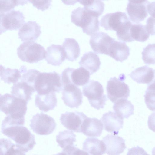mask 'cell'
I'll use <instances>...</instances> for the list:
<instances>
[{
	"label": "cell",
	"instance_id": "6da1fadb",
	"mask_svg": "<svg viewBox=\"0 0 155 155\" xmlns=\"http://www.w3.org/2000/svg\"><path fill=\"white\" fill-rule=\"evenodd\" d=\"M1 132L25 153L31 150L36 144L34 135L23 126L15 124L1 127Z\"/></svg>",
	"mask_w": 155,
	"mask_h": 155
},
{
	"label": "cell",
	"instance_id": "7a4b0ae2",
	"mask_svg": "<svg viewBox=\"0 0 155 155\" xmlns=\"http://www.w3.org/2000/svg\"><path fill=\"white\" fill-rule=\"evenodd\" d=\"M34 88L39 95L59 93L63 89L61 77L55 71L48 73L40 72L35 83Z\"/></svg>",
	"mask_w": 155,
	"mask_h": 155
},
{
	"label": "cell",
	"instance_id": "3957f363",
	"mask_svg": "<svg viewBox=\"0 0 155 155\" xmlns=\"http://www.w3.org/2000/svg\"><path fill=\"white\" fill-rule=\"evenodd\" d=\"M0 100L2 112L13 118L25 119L28 102L8 93L1 95Z\"/></svg>",
	"mask_w": 155,
	"mask_h": 155
},
{
	"label": "cell",
	"instance_id": "277c9868",
	"mask_svg": "<svg viewBox=\"0 0 155 155\" xmlns=\"http://www.w3.org/2000/svg\"><path fill=\"white\" fill-rule=\"evenodd\" d=\"M98 18L81 7L73 11L71 15V22L81 28L84 33L90 36L99 30Z\"/></svg>",
	"mask_w": 155,
	"mask_h": 155
},
{
	"label": "cell",
	"instance_id": "5b68a950",
	"mask_svg": "<svg viewBox=\"0 0 155 155\" xmlns=\"http://www.w3.org/2000/svg\"><path fill=\"white\" fill-rule=\"evenodd\" d=\"M19 58L30 63H37L45 58L46 51L42 45L34 41L24 42L17 49Z\"/></svg>",
	"mask_w": 155,
	"mask_h": 155
},
{
	"label": "cell",
	"instance_id": "8992f818",
	"mask_svg": "<svg viewBox=\"0 0 155 155\" xmlns=\"http://www.w3.org/2000/svg\"><path fill=\"white\" fill-rule=\"evenodd\" d=\"M82 91L92 107L97 110L104 107L107 98L100 83L90 80L83 87Z\"/></svg>",
	"mask_w": 155,
	"mask_h": 155
},
{
	"label": "cell",
	"instance_id": "52a82bcc",
	"mask_svg": "<svg viewBox=\"0 0 155 155\" xmlns=\"http://www.w3.org/2000/svg\"><path fill=\"white\" fill-rule=\"evenodd\" d=\"M125 75L120 74L119 78H111L107 81L106 87L107 97L113 103H115L120 99H127L130 95V90L128 85L124 81Z\"/></svg>",
	"mask_w": 155,
	"mask_h": 155
},
{
	"label": "cell",
	"instance_id": "ba28073f",
	"mask_svg": "<svg viewBox=\"0 0 155 155\" xmlns=\"http://www.w3.org/2000/svg\"><path fill=\"white\" fill-rule=\"evenodd\" d=\"M56 124L52 117L42 112L34 115L30 120V127L38 135H48L55 130Z\"/></svg>",
	"mask_w": 155,
	"mask_h": 155
},
{
	"label": "cell",
	"instance_id": "9c48e42d",
	"mask_svg": "<svg viewBox=\"0 0 155 155\" xmlns=\"http://www.w3.org/2000/svg\"><path fill=\"white\" fill-rule=\"evenodd\" d=\"M130 20L125 13L117 11L103 16L100 20V25L106 30H113L117 33L124 28Z\"/></svg>",
	"mask_w": 155,
	"mask_h": 155
},
{
	"label": "cell",
	"instance_id": "30bf717a",
	"mask_svg": "<svg viewBox=\"0 0 155 155\" xmlns=\"http://www.w3.org/2000/svg\"><path fill=\"white\" fill-rule=\"evenodd\" d=\"M25 22L23 13L19 11L12 10L0 13V34L8 30H16Z\"/></svg>",
	"mask_w": 155,
	"mask_h": 155
},
{
	"label": "cell",
	"instance_id": "8fae6325",
	"mask_svg": "<svg viewBox=\"0 0 155 155\" xmlns=\"http://www.w3.org/2000/svg\"><path fill=\"white\" fill-rule=\"evenodd\" d=\"M115 39L106 33L97 32L91 35L89 44L96 53L108 55L109 50Z\"/></svg>",
	"mask_w": 155,
	"mask_h": 155
},
{
	"label": "cell",
	"instance_id": "7c38bea8",
	"mask_svg": "<svg viewBox=\"0 0 155 155\" xmlns=\"http://www.w3.org/2000/svg\"><path fill=\"white\" fill-rule=\"evenodd\" d=\"M147 0H129L126 11L129 19L133 22L139 23L148 15Z\"/></svg>",
	"mask_w": 155,
	"mask_h": 155
},
{
	"label": "cell",
	"instance_id": "4fadbf2b",
	"mask_svg": "<svg viewBox=\"0 0 155 155\" xmlns=\"http://www.w3.org/2000/svg\"><path fill=\"white\" fill-rule=\"evenodd\" d=\"M61 99L64 104L71 108H78L82 103L83 96L81 90L73 84L63 87Z\"/></svg>",
	"mask_w": 155,
	"mask_h": 155
},
{
	"label": "cell",
	"instance_id": "5bb4252c",
	"mask_svg": "<svg viewBox=\"0 0 155 155\" xmlns=\"http://www.w3.org/2000/svg\"><path fill=\"white\" fill-rule=\"evenodd\" d=\"M87 117L82 112H66L60 118L62 124L66 128L76 132H81V126Z\"/></svg>",
	"mask_w": 155,
	"mask_h": 155
},
{
	"label": "cell",
	"instance_id": "9a60e30c",
	"mask_svg": "<svg viewBox=\"0 0 155 155\" xmlns=\"http://www.w3.org/2000/svg\"><path fill=\"white\" fill-rule=\"evenodd\" d=\"M102 141L108 155H120L126 148L125 140L118 136L108 134L103 138Z\"/></svg>",
	"mask_w": 155,
	"mask_h": 155
},
{
	"label": "cell",
	"instance_id": "2e32d148",
	"mask_svg": "<svg viewBox=\"0 0 155 155\" xmlns=\"http://www.w3.org/2000/svg\"><path fill=\"white\" fill-rule=\"evenodd\" d=\"M101 120L104 129L114 135L118 134L119 130L123 127V119L111 111L104 114Z\"/></svg>",
	"mask_w": 155,
	"mask_h": 155
},
{
	"label": "cell",
	"instance_id": "e0dca14e",
	"mask_svg": "<svg viewBox=\"0 0 155 155\" xmlns=\"http://www.w3.org/2000/svg\"><path fill=\"white\" fill-rule=\"evenodd\" d=\"M41 33L39 25L35 21H29L20 28L18 35L19 38L23 41H34Z\"/></svg>",
	"mask_w": 155,
	"mask_h": 155
},
{
	"label": "cell",
	"instance_id": "ac0fdd59",
	"mask_svg": "<svg viewBox=\"0 0 155 155\" xmlns=\"http://www.w3.org/2000/svg\"><path fill=\"white\" fill-rule=\"evenodd\" d=\"M103 124L101 121L95 118L87 117L81 126V132L88 137H97L102 134Z\"/></svg>",
	"mask_w": 155,
	"mask_h": 155
},
{
	"label": "cell",
	"instance_id": "d6986e66",
	"mask_svg": "<svg viewBox=\"0 0 155 155\" xmlns=\"http://www.w3.org/2000/svg\"><path fill=\"white\" fill-rule=\"evenodd\" d=\"M65 58L64 50L60 45L52 44L47 48L45 59L48 64L59 66Z\"/></svg>",
	"mask_w": 155,
	"mask_h": 155
},
{
	"label": "cell",
	"instance_id": "ffe728a7",
	"mask_svg": "<svg viewBox=\"0 0 155 155\" xmlns=\"http://www.w3.org/2000/svg\"><path fill=\"white\" fill-rule=\"evenodd\" d=\"M68 79L71 83L77 86H83L87 84L90 78V74L82 67L76 69L68 68L65 69Z\"/></svg>",
	"mask_w": 155,
	"mask_h": 155
},
{
	"label": "cell",
	"instance_id": "44dd1931",
	"mask_svg": "<svg viewBox=\"0 0 155 155\" xmlns=\"http://www.w3.org/2000/svg\"><path fill=\"white\" fill-rule=\"evenodd\" d=\"M79 64L81 67L87 71L91 75L99 69L101 62L99 56L96 53L90 51L83 54Z\"/></svg>",
	"mask_w": 155,
	"mask_h": 155
},
{
	"label": "cell",
	"instance_id": "7402d4cb",
	"mask_svg": "<svg viewBox=\"0 0 155 155\" xmlns=\"http://www.w3.org/2000/svg\"><path fill=\"white\" fill-rule=\"evenodd\" d=\"M57 100L55 93L36 95L35 104L40 110L45 112L53 110L57 106Z\"/></svg>",
	"mask_w": 155,
	"mask_h": 155
},
{
	"label": "cell",
	"instance_id": "603a6c76",
	"mask_svg": "<svg viewBox=\"0 0 155 155\" xmlns=\"http://www.w3.org/2000/svg\"><path fill=\"white\" fill-rule=\"evenodd\" d=\"M129 75L137 83L146 84L148 85L153 78V70L147 66L145 65L136 68Z\"/></svg>",
	"mask_w": 155,
	"mask_h": 155
},
{
	"label": "cell",
	"instance_id": "cb8c5ba5",
	"mask_svg": "<svg viewBox=\"0 0 155 155\" xmlns=\"http://www.w3.org/2000/svg\"><path fill=\"white\" fill-rule=\"evenodd\" d=\"M82 149L89 155H103L106 153V147L103 142L95 138H87L83 143Z\"/></svg>",
	"mask_w": 155,
	"mask_h": 155
},
{
	"label": "cell",
	"instance_id": "d4e9b609",
	"mask_svg": "<svg viewBox=\"0 0 155 155\" xmlns=\"http://www.w3.org/2000/svg\"><path fill=\"white\" fill-rule=\"evenodd\" d=\"M35 91L34 87L26 82L20 81L14 84L12 87L11 93L14 96L28 102Z\"/></svg>",
	"mask_w": 155,
	"mask_h": 155
},
{
	"label": "cell",
	"instance_id": "484cf974",
	"mask_svg": "<svg viewBox=\"0 0 155 155\" xmlns=\"http://www.w3.org/2000/svg\"><path fill=\"white\" fill-rule=\"evenodd\" d=\"M62 47L65 55L66 59L73 61L79 56L80 48L77 41L74 38H66L62 44Z\"/></svg>",
	"mask_w": 155,
	"mask_h": 155
},
{
	"label": "cell",
	"instance_id": "4316f807",
	"mask_svg": "<svg viewBox=\"0 0 155 155\" xmlns=\"http://www.w3.org/2000/svg\"><path fill=\"white\" fill-rule=\"evenodd\" d=\"M113 109L117 115L123 119L128 118L134 113V106L127 99L118 100L114 105Z\"/></svg>",
	"mask_w": 155,
	"mask_h": 155
},
{
	"label": "cell",
	"instance_id": "83f0119b",
	"mask_svg": "<svg viewBox=\"0 0 155 155\" xmlns=\"http://www.w3.org/2000/svg\"><path fill=\"white\" fill-rule=\"evenodd\" d=\"M56 140L63 150L74 146V143L76 141V136L72 131L64 130L59 132L56 136Z\"/></svg>",
	"mask_w": 155,
	"mask_h": 155
},
{
	"label": "cell",
	"instance_id": "f1b7e54d",
	"mask_svg": "<svg viewBox=\"0 0 155 155\" xmlns=\"http://www.w3.org/2000/svg\"><path fill=\"white\" fill-rule=\"evenodd\" d=\"M78 1L83 5L86 10L98 18L104 11V4L101 0H86Z\"/></svg>",
	"mask_w": 155,
	"mask_h": 155
},
{
	"label": "cell",
	"instance_id": "f546056e",
	"mask_svg": "<svg viewBox=\"0 0 155 155\" xmlns=\"http://www.w3.org/2000/svg\"><path fill=\"white\" fill-rule=\"evenodd\" d=\"M20 71L18 69L5 68L0 65V77L1 80L5 83L14 84L18 82L21 77Z\"/></svg>",
	"mask_w": 155,
	"mask_h": 155
},
{
	"label": "cell",
	"instance_id": "4dcf8cb0",
	"mask_svg": "<svg viewBox=\"0 0 155 155\" xmlns=\"http://www.w3.org/2000/svg\"><path fill=\"white\" fill-rule=\"evenodd\" d=\"M0 147V155H25V153L8 139H1Z\"/></svg>",
	"mask_w": 155,
	"mask_h": 155
},
{
	"label": "cell",
	"instance_id": "1f68e13d",
	"mask_svg": "<svg viewBox=\"0 0 155 155\" xmlns=\"http://www.w3.org/2000/svg\"><path fill=\"white\" fill-rule=\"evenodd\" d=\"M131 36L132 39L140 42H144L150 36L145 25L140 23L133 24L130 29Z\"/></svg>",
	"mask_w": 155,
	"mask_h": 155
},
{
	"label": "cell",
	"instance_id": "d6a6232c",
	"mask_svg": "<svg viewBox=\"0 0 155 155\" xmlns=\"http://www.w3.org/2000/svg\"><path fill=\"white\" fill-rule=\"evenodd\" d=\"M145 103L147 108L152 111H155V83L148 85L144 96Z\"/></svg>",
	"mask_w": 155,
	"mask_h": 155
},
{
	"label": "cell",
	"instance_id": "836d02e7",
	"mask_svg": "<svg viewBox=\"0 0 155 155\" xmlns=\"http://www.w3.org/2000/svg\"><path fill=\"white\" fill-rule=\"evenodd\" d=\"M142 54V59L145 64H155V43L147 45L143 48Z\"/></svg>",
	"mask_w": 155,
	"mask_h": 155
},
{
	"label": "cell",
	"instance_id": "e575fe53",
	"mask_svg": "<svg viewBox=\"0 0 155 155\" xmlns=\"http://www.w3.org/2000/svg\"><path fill=\"white\" fill-rule=\"evenodd\" d=\"M28 1L25 0H0V13L10 11L15 6L20 5H23L27 3Z\"/></svg>",
	"mask_w": 155,
	"mask_h": 155
},
{
	"label": "cell",
	"instance_id": "d590c367",
	"mask_svg": "<svg viewBox=\"0 0 155 155\" xmlns=\"http://www.w3.org/2000/svg\"><path fill=\"white\" fill-rule=\"evenodd\" d=\"M34 6L42 11L47 9L51 6V0H28Z\"/></svg>",
	"mask_w": 155,
	"mask_h": 155
},
{
	"label": "cell",
	"instance_id": "8d00e7d4",
	"mask_svg": "<svg viewBox=\"0 0 155 155\" xmlns=\"http://www.w3.org/2000/svg\"><path fill=\"white\" fill-rule=\"evenodd\" d=\"M62 151L65 153L67 155H89L85 151L81 150L74 146L63 150Z\"/></svg>",
	"mask_w": 155,
	"mask_h": 155
},
{
	"label": "cell",
	"instance_id": "74e56055",
	"mask_svg": "<svg viewBox=\"0 0 155 155\" xmlns=\"http://www.w3.org/2000/svg\"><path fill=\"white\" fill-rule=\"evenodd\" d=\"M145 26L150 35H155V18L151 16L149 17L147 20Z\"/></svg>",
	"mask_w": 155,
	"mask_h": 155
},
{
	"label": "cell",
	"instance_id": "f35d334b",
	"mask_svg": "<svg viewBox=\"0 0 155 155\" xmlns=\"http://www.w3.org/2000/svg\"><path fill=\"white\" fill-rule=\"evenodd\" d=\"M127 155H150L144 150L137 146L128 149Z\"/></svg>",
	"mask_w": 155,
	"mask_h": 155
},
{
	"label": "cell",
	"instance_id": "ab89813d",
	"mask_svg": "<svg viewBox=\"0 0 155 155\" xmlns=\"http://www.w3.org/2000/svg\"><path fill=\"white\" fill-rule=\"evenodd\" d=\"M148 125L149 129L155 132V112L152 113L149 116Z\"/></svg>",
	"mask_w": 155,
	"mask_h": 155
},
{
	"label": "cell",
	"instance_id": "60d3db41",
	"mask_svg": "<svg viewBox=\"0 0 155 155\" xmlns=\"http://www.w3.org/2000/svg\"><path fill=\"white\" fill-rule=\"evenodd\" d=\"M147 11L151 17L155 18V1L149 3L147 5Z\"/></svg>",
	"mask_w": 155,
	"mask_h": 155
},
{
	"label": "cell",
	"instance_id": "b9f144b4",
	"mask_svg": "<svg viewBox=\"0 0 155 155\" xmlns=\"http://www.w3.org/2000/svg\"><path fill=\"white\" fill-rule=\"evenodd\" d=\"M54 155H67L65 153L62 151L61 152L58 153Z\"/></svg>",
	"mask_w": 155,
	"mask_h": 155
},
{
	"label": "cell",
	"instance_id": "7bdbcfd3",
	"mask_svg": "<svg viewBox=\"0 0 155 155\" xmlns=\"http://www.w3.org/2000/svg\"><path fill=\"white\" fill-rule=\"evenodd\" d=\"M154 77L152 81L151 82H155V70H153Z\"/></svg>",
	"mask_w": 155,
	"mask_h": 155
},
{
	"label": "cell",
	"instance_id": "ee69618b",
	"mask_svg": "<svg viewBox=\"0 0 155 155\" xmlns=\"http://www.w3.org/2000/svg\"><path fill=\"white\" fill-rule=\"evenodd\" d=\"M152 155H155V146L153 149L152 151Z\"/></svg>",
	"mask_w": 155,
	"mask_h": 155
},
{
	"label": "cell",
	"instance_id": "f6af8a7d",
	"mask_svg": "<svg viewBox=\"0 0 155 155\" xmlns=\"http://www.w3.org/2000/svg\"></svg>",
	"mask_w": 155,
	"mask_h": 155
}]
</instances>
